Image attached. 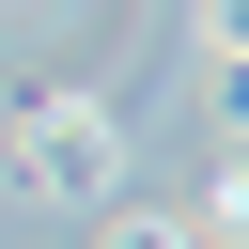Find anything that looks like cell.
Masks as SVG:
<instances>
[{
  "label": "cell",
  "mask_w": 249,
  "mask_h": 249,
  "mask_svg": "<svg viewBox=\"0 0 249 249\" xmlns=\"http://www.w3.org/2000/svg\"><path fill=\"white\" fill-rule=\"evenodd\" d=\"M218 124H233V140H249V62H218Z\"/></svg>",
  "instance_id": "5"
},
{
  "label": "cell",
  "mask_w": 249,
  "mask_h": 249,
  "mask_svg": "<svg viewBox=\"0 0 249 249\" xmlns=\"http://www.w3.org/2000/svg\"><path fill=\"white\" fill-rule=\"evenodd\" d=\"M93 249H202V233H187V218H156V202H124V218H109Z\"/></svg>",
  "instance_id": "3"
},
{
  "label": "cell",
  "mask_w": 249,
  "mask_h": 249,
  "mask_svg": "<svg viewBox=\"0 0 249 249\" xmlns=\"http://www.w3.org/2000/svg\"><path fill=\"white\" fill-rule=\"evenodd\" d=\"M202 62H249V0H202Z\"/></svg>",
  "instance_id": "4"
},
{
  "label": "cell",
  "mask_w": 249,
  "mask_h": 249,
  "mask_svg": "<svg viewBox=\"0 0 249 249\" xmlns=\"http://www.w3.org/2000/svg\"><path fill=\"white\" fill-rule=\"evenodd\" d=\"M16 187H31V202H109V187H124V124H109L93 93H31V109H16Z\"/></svg>",
  "instance_id": "1"
},
{
  "label": "cell",
  "mask_w": 249,
  "mask_h": 249,
  "mask_svg": "<svg viewBox=\"0 0 249 249\" xmlns=\"http://www.w3.org/2000/svg\"><path fill=\"white\" fill-rule=\"evenodd\" d=\"M187 233H202V249H249V156H233V171L202 187V218H187Z\"/></svg>",
  "instance_id": "2"
}]
</instances>
